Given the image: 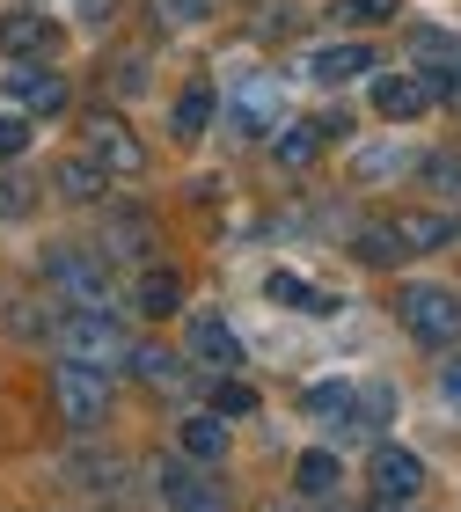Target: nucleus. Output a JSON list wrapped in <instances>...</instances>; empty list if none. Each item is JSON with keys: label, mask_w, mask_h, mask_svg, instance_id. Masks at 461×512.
Listing matches in <instances>:
<instances>
[{"label": "nucleus", "mask_w": 461, "mask_h": 512, "mask_svg": "<svg viewBox=\"0 0 461 512\" xmlns=\"http://www.w3.org/2000/svg\"><path fill=\"white\" fill-rule=\"evenodd\" d=\"M52 52H59V22L37 15L30 0H15L0 15V59H52Z\"/></svg>", "instance_id": "7"}, {"label": "nucleus", "mask_w": 461, "mask_h": 512, "mask_svg": "<svg viewBox=\"0 0 461 512\" xmlns=\"http://www.w3.org/2000/svg\"><path fill=\"white\" fill-rule=\"evenodd\" d=\"M161 15H169V22H205L213 8H205V0H161Z\"/></svg>", "instance_id": "30"}, {"label": "nucleus", "mask_w": 461, "mask_h": 512, "mask_svg": "<svg viewBox=\"0 0 461 512\" xmlns=\"http://www.w3.org/2000/svg\"><path fill=\"white\" fill-rule=\"evenodd\" d=\"M271 118H279V88L271 81H257V74H242L235 81V132H271Z\"/></svg>", "instance_id": "12"}, {"label": "nucleus", "mask_w": 461, "mask_h": 512, "mask_svg": "<svg viewBox=\"0 0 461 512\" xmlns=\"http://www.w3.org/2000/svg\"><path fill=\"white\" fill-rule=\"evenodd\" d=\"M374 110L388 125H410V118H425V110H432V88L418 74H374Z\"/></svg>", "instance_id": "10"}, {"label": "nucleus", "mask_w": 461, "mask_h": 512, "mask_svg": "<svg viewBox=\"0 0 461 512\" xmlns=\"http://www.w3.org/2000/svg\"><path fill=\"white\" fill-rule=\"evenodd\" d=\"M264 512H301V505H264Z\"/></svg>", "instance_id": "33"}, {"label": "nucleus", "mask_w": 461, "mask_h": 512, "mask_svg": "<svg viewBox=\"0 0 461 512\" xmlns=\"http://www.w3.org/2000/svg\"><path fill=\"white\" fill-rule=\"evenodd\" d=\"M440 388H447V403L461 410V359H454V366H440Z\"/></svg>", "instance_id": "31"}, {"label": "nucleus", "mask_w": 461, "mask_h": 512, "mask_svg": "<svg viewBox=\"0 0 461 512\" xmlns=\"http://www.w3.org/2000/svg\"><path fill=\"white\" fill-rule=\"evenodd\" d=\"M74 15L81 22H110V0H74Z\"/></svg>", "instance_id": "32"}, {"label": "nucleus", "mask_w": 461, "mask_h": 512, "mask_svg": "<svg viewBox=\"0 0 461 512\" xmlns=\"http://www.w3.org/2000/svg\"><path fill=\"white\" fill-rule=\"evenodd\" d=\"M161 498H169V512H227L220 483L198 476V469H183V461H169V469H161Z\"/></svg>", "instance_id": "11"}, {"label": "nucleus", "mask_w": 461, "mask_h": 512, "mask_svg": "<svg viewBox=\"0 0 461 512\" xmlns=\"http://www.w3.org/2000/svg\"><path fill=\"white\" fill-rule=\"evenodd\" d=\"M22 213H30V183L0 176V220H22Z\"/></svg>", "instance_id": "29"}, {"label": "nucleus", "mask_w": 461, "mask_h": 512, "mask_svg": "<svg viewBox=\"0 0 461 512\" xmlns=\"http://www.w3.org/2000/svg\"><path fill=\"white\" fill-rule=\"evenodd\" d=\"M403 8V0H337V22H352V30H366V22H388V15H396Z\"/></svg>", "instance_id": "26"}, {"label": "nucleus", "mask_w": 461, "mask_h": 512, "mask_svg": "<svg viewBox=\"0 0 461 512\" xmlns=\"http://www.w3.org/2000/svg\"><path fill=\"white\" fill-rule=\"evenodd\" d=\"M425 183H432V191H461V154H454V147L425 154Z\"/></svg>", "instance_id": "27"}, {"label": "nucleus", "mask_w": 461, "mask_h": 512, "mask_svg": "<svg viewBox=\"0 0 461 512\" xmlns=\"http://www.w3.org/2000/svg\"><path fill=\"white\" fill-rule=\"evenodd\" d=\"M352 256H359V264H403V242L388 235V220H374V227H359Z\"/></svg>", "instance_id": "24"}, {"label": "nucleus", "mask_w": 461, "mask_h": 512, "mask_svg": "<svg viewBox=\"0 0 461 512\" xmlns=\"http://www.w3.org/2000/svg\"><path fill=\"white\" fill-rule=\"evenodd\" d=\"M366 483H374V505H418L425 461L410 447H374V454H366Z\"/></svg>", "instance_id": "5"}, {"label": "nucleus", "mask_w": 461, "mask_h": 512, "mask_svg": "<svg viewBox=\"0 0 461 512\" xmlns=\"http://www.w3.org/2000/svg\"><path fill=\"white\" fill-rule=\"evenodd\" d=\"M22 147H30V118H22V110H0V161L22 154Z\"/></svg>", "instance_id": "28"}, {"label": "nucleus", "mask_w": 461, "mask_h": 512, "mask_svg": "<svg viewBox=\"0 0 461 512\" xmlns=\"http://www.w3.org/2000/svg\"><path fill=\"white\" fill-rule=\"evenodd\" d=\"M264 293H271V300H286V308H301V315H337V293H315L308 278H293V271H271V278H264Z\"/></svg>", "instance_id": "18"}, {"label": "nucleus", "mask_w": 461, "mask_h": 512, "mask_svg": "<svg viewBox=\"0 0 461 512\" xmlns=\"http://www.w3.org/2000/svg\"><path fill=\"white\" fill-rule=\"evenodd\" d=\"M213 417H257V388H249V381H235V374H227V381L213 388Z\"/></svg>", "instance_id": "25"}, {"label": "nucleus", "mask_w": 461, "mask_h": 512, "mask_svg": "<svg viewBox=\"0 0 461 512\" xmlns=\"http://www.w3.org/2000/svg\"><path fill=\"white\" fill-rule=\"evenodd\" d=\"M132 308H140L147 322L176 315V308H183V286H176V271H140V278H132Z\"/></svg>", "instance_id": "16"}, {"label": "nucleus", "mask_w": 461, "mask_h": 512, "mask_svg": "<svg viewBox=\"0 0 461 512\" xmlns=\"http://www.w3.org/2000/svg\"><path fill=\"white\" fill-rule=\"evenodd\" d=\"M81 154L96 161L103 176H140V169H147L140 132H132L118 110H88V118H81Z\"/></svg>", "instance_id": "3"}, {"label": "nucleus", "mask_w": 461, "mask_h": 512, "mask_svg": "<svg viewBox=\"0 0 461 512\" xmlns=\"http://www.w3.org/2000/svg\"><path fill=\"white\" fill-rule=\"evenodd\" d=\"M388 235H396L403 256H410V249H440V242H454V220H447V213H396V220H388Z\"/></svg>", "instance_id": "17"}, {"label": "nucleus", "mask_w": 461, "mask_h": 512, "mask_svg": "<svg viewBox=\"0 0 461 512\" xmlns=\"http://www.w3.org/2000/svg\"><path fill=\"white\" fill-rule=\"evenodd\" d=\"M8 103L22 110V118H44V110H66V81H59V74H44L37 59H15V74H8Z\"/></svg>", "instance_id": "9"}, {"label": "nucleus", "mask_w": 461, "mask_h": 512, "mask_svg": "<svg viewBox=\"0 0 461 512\" xmlns=\"http://www.w3.org/2000/svg\"><path fill=\"white\" fill-rule=\"evenodd\" d=\"M125 366H132V374H140L147 388H183V374H176V359L161 352V344H132V352H125Z\"/></svg>", "instance_id": "22"}, {"label": "nucleus", "mask_w": 461, "mask_h": 512, "mask_svg": "<svg viewBox=\"0 0 461 512\" xmlns=\"http://www.w3.org/2000/svg\"><path fill=\"white\" fill-rule=\"evenodd\" d=\"M396 308H403V330L418 337V344H440V352L461 344V293H447V286H410Z\"/></svg>", "instance_id": "4"}, {"label": "nucleus", "mask_w": 461, "mask_h": 512, "mask_svg": "<svg viewBox=\"0 0 461 512\" xmlns=\"http://www.w3.org/2000/svg\"><path fill=\"white\" fill-rule=\"evenodd\" d=\"M330 132H344V118H308V125H286L279 139H271V154L286 161V169H308V161L322 154V139Z\"/></svg>", "instance_id": "14"}, {"label": "nucleus", "mask_w": 461, "mask_h": 512, "mask_svg": "<svg viewBox=\"0 0 461 512\" xmlns=\"http://www.w3.org/2000/svg\"><path fill=\"white\" fill-rule=\"evenodd\" d=\"M183 352H191L198 366H213V374H235V366H242V337L227 330L220 315H191V330H183Z\"/></svg>", "instance_id": "8"}, {"label": "nucleus", "mask_w": 461, "mask_h": 512, "mask_svg": "<svg viewBox=\"0 0 461 512\" xmlns=\"http://www.w3.org/2000/svg\"><path fill=\"white\" fill-rule=\"evenodd\" d=\"M308 74L322 88H344V81H359V74H374V52H366V44H322V52L308 59Z\"/></svg>", "instance_id": "13"}, {"label": "nucleus", "mask_w": 461, "mask_h": 512, "mask_svg": "<svg viewBox=\"0 0 461 512\" xmlns=\"http://www.w3.org/2000/svg\"><path fill=\"white\" fill-rule=\"evenodd\" d=\"M52 337H59L66 359H88V366H103V374L125 366V352H132L118 308H103V300H66V308L52 315Z\"/></svg>", "instance_id": "1"}, {"label": "nucleus", "mask_w": 461, "mask_h": 512, "mask_svg": "<svg viewBox=\"0 0 461 512\" xmlns=\"http://www.w3.org/2000/svg\"><path fill=\"white\" fill-rule=\"evenodd\" d=\"M374 512H410V505H374Z\"/></svg>", "instance_id": "34"}, {"label": "nucleus", "mask_w": 461, "mask_h": 512, "mask_svg": "<svg viewBox=\"0 0 461 512\" xmlns=\"http://www.w3.org/2000/svg\"><path fill=\"white\" fill-rule=\"evenodd\" d=\"M176 447H183V461H220L227 454V425H220V417H183Z\"/></svg>", "instance_id": "20"}, {"label": "nucleus", "mask_w": 461, "mask_h": 512, "mask_svg": "<svg viewBox=\"0 0 461 512\" xmlns=\"http://www.w3.org/2000/svg\"><path fill=\"white\" fill-rule=\"evenodd\" d=\"M103 183H110V176H103L88 154H66V161H59V191L74 198V205H96V198H103Z\"/></svg>", "instance_id": "21"}, {"label": "nucleus", "mask_w": 461, "mask_h": 512, "mask_svg": "<svg viewBox=\"0 0 461 512\" xmlns=\"http://www.w3.org/2000/svg\"><path fill=\"white\" fill-rule=\"evenodd\" d=\"M52 403H59V417L74 432H96L110 417V374H103V366H88V359H59L52 366Z\"/></svg>", "instance_id": "2"}, {"label": "nucleus", "mask_w": 461, "mask_h": 512, "mask_svg": "<svg viewBox=\"0 0 461 512\" xmlns=\"http://www.w3.org/2000/svg\"><path fill=\"white\" fill-rule=\"evenodd\" d=\"M205 125H213V88H205V81H191V88L176 96V139H198Z\"/></svg>", "instance_id": "23"}, {"label": "nucleus", "mask_w": 461, "mask_h": 512, "mask_svg": "<svg viewBox=\"0 0 461 512\" xmlns=\"http://www.w3.org/2000/svg\"><path fill=\"white\" fill-rule=\"evenodd\" d=\"M308 417H322L330 432H359V388H352V381H322V388H308Z\"/></svg>", "instance_id": "15"}, {"label": "nucleus", "mask_w": 461, "mask_h": 512, "mask_svg": "<svg viewBox=\"0 0 461 512\" xmlns=\"http://www.w3.org/2000/svg\"><path fill=\"white\" fill-rule=\"evenodd\" d=\"M44 278H52L66 300H103V308H110V278H103V256H96V249L59 242L52 256H44Z\"/></svg>", "instance_id": "6"}, {"label": "nucleus", "mask_w": 461, "mask_h": 512, "mask_svg": "<svg viewBox=\"0 0 461 512\" xmlns=\"http://www.w3.org/2000/svg\"><path fill=\"white\" fill-rule=\"evenodd\" d=\"M293 483H301V498H337V454L330 447H308L301 461H293Z\"/></svg>", "instance_id": "19"}]
</instances>
